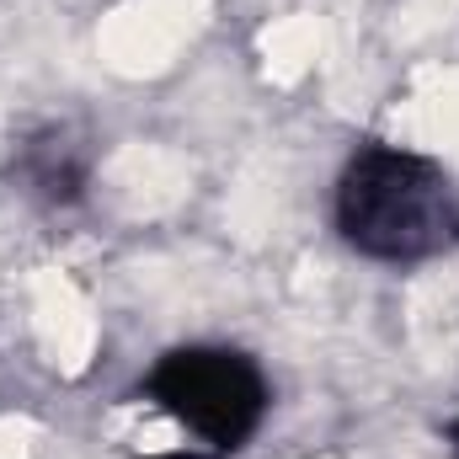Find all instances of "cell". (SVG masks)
<instances>
[{
	"label": "cell",
	"instance_id": "6da1fadb",
	"mask_svg": "<svg viewBox=\"0 0 459 459\" xmlns=\"http://www.w3.org/2000/svg\"><path fill=\"white\" fill-rule=\"evenodd\" d=\"M332 225L368 262L417 267L459 251V193L433 155L368 139L337 177Z\"/></svg>",
	"mask_w": 459,
	"mask_h": 459
},
{
	"label": "cell",
	"instance_id": "7a4b0ae2",
	"mask_svg": "<svg viewBox=\"0 0 459 459\" xmlns=\"http://www.w3.org/2000/svg\"><path fill=\"white\" fill-rule=\"evenodd\" d=\"M134 401H144L182 438H193V459H230L262 433L273 390L251 352L225 342H187L150 363Z\"/></svg>",
	"mask_w": 459,
	"mask_h": 459
},
{
	"label": "cell",
	"instance_id": "3957f363",
	"mask_svg": "<svg viewBox=\"0 0 459 459\" xmlns=\"http://www.w3.org/2000/svg\"><path fill=\"white\" fill-rule=\"evenodd\" d=\"M11 177L22 182L27 198L65 209V204H81V198H86V182H91V150H86L70 128L48 123V128L27 134V139L16 144V155H11Z\"/></svg>",
	"mask_w": 459,
	"mask_h": 459
},
{
	"label": "cell",
	"instance_id": "277c9868",
	"mask_svg": "<svg viewBox=\"0 0 459 459\" xmlns=\"http://www.w3.org/2000/svg\"><path fill=\"white\" fill-rule=\"evenodd\" d=\"M449 444H455V449H459V417H455V422H449Z\"/></svg>",
	"mask_w": 459,
	"mask_h": 459
}]
</instances>
